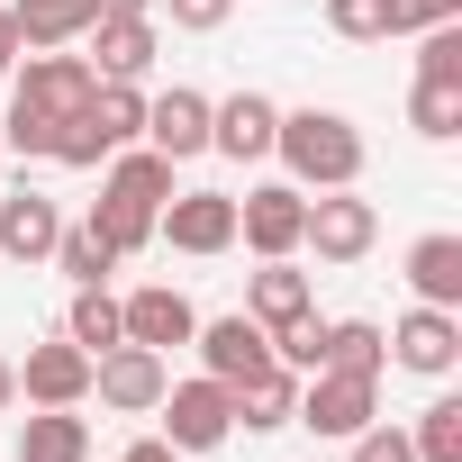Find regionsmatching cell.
<instances>
[{
  "mask_svg": "<svg viewBox=\"0 0 462 462\" xmlns=\"http://www.w3.org/2000/svg\"><path fill=\"white\" fill-rule=\"evenodd\" d=\"M55 263L73 273V291H100V282H109V273L127 263V254H118L109 236H100V226H91V217H82V226H64V236H55Z\"/></svg>",
  "mask_w": 462,
  "mask_h": 462,
  "instance_id": "cb8c5ba5",
  "label": "cell"
},
{
  "mask_svg": "<svg viewBox=\"0 0 462 462\" xmlns=\"http://www.w3.org/2000/svg\"><path fill=\"white\" fill-rule=\"evenodd\" d=\"M408 127L435 136V145L462 136V82H417V91H408Z\"/></svg>",
  "mask_w": 462,
  "mask_h": 462,
  "instance_id": "484cf974",
  "label": "cell"
},
{
  "mask_svg": "<svg viewBox=\"0 0 462 462\" xmlns=\"http://www.w3.org/2000/svg\"><path fill=\"white\" fill-rule=\"evenodd\" d=\"M417 82H462V28L453 19L417 28Z\"/></svg>",
  "mask_w": 462,
  "mask_h": 462,
  "instance_id": "83f0119b",
  "label": "cell"
},
{
  "mask_svg": "<svg viewBox=\"0 0 462 462\" xmlns=\"http://www.w3.org/2000/svg\"><path fill=\"white\" fill-rule=\"evenodd\" d=\"M163 10H172V28H190V37H217L236 0H163Z\"/></svg>",
  "mask_w": 462,
  "mask_h": 462,
  "instance_id": "4dcf8cb0",
  "label": "cell"
},
{
  "mask_svg": "<svg viewBox=\"0 0 462 462\" xmlns=\"http://www.w3.org/2000/svg\"><path fill=\"white\" fill-rule=\"evenodd\" d=\"M154 236L172 254H226V245H236V199H226V190H172L163 217H154Z\"/></svg>",
  "mask_w": 462,
  "mask_h": 462,
  "instance_id": "ba28073f",
  "label": "cell"
},
{
  "mask_svg": "<svg viewBox=\"0 0 462 462\" xmlns=\"http://www.w3.org/2000/svg\"><path fill=\"white\" fill-rule=\"evenodd\" d=\"M390 363H399V372H426V381H444V372L462 363V318L417 300V309L390 327Z\"/></svg>",
  "mask_w": 462,
  "mask_h": 462,
  "instance_id": "8fae6325",
  "label": "cell"
},
{
  "mask_svg": "<svg viewBox=\"0 0 462 462\" xmlns=\"http://www.w3.org/2000/svg\"><path fill=\"white\" fill-rule=\"evenodd\" d=\"M100 10H118V19H154V0H100Z\"/></svg>",
  "mask_w": 462,
  "mask_h": 462,
  "instance_id": "e575fe53",
  "label": "cell"
},
{
  "mask_svg": "<svg viewBox=\"0 0 462 462\" xmlns=\"http://www.w3.org/2000/svg\"><path fill=\"white\" fill-rule=\"evenodd\" d=\"M381 363H390V336H381L372 318H336L327 345H318V372H372V381H381Z\"/></svg>",
  "mask_w": 462,
  "mask_h": 462,
  "instance_id": "603a6c76",
  "label": "cell"
},
{
  "mask_svg": "<svg viewBox=\"0 0 462 462\" xmlns=\"http://www.w3.org/2000/svg\"><path fill=\"white\" fill-rule=\"evenodd\" d=\"M318 309V291H309V273H291V254H273L254 282H245V318L273 336V327H291V318H309Z\"/></svg>",
  "mask_w": 462,
  "mask_h": 462,
  "instance_id": "ac0fdd59",
  "label": "cell"
},
{
  "mask_svg": "<svg viewBox=\"0 0 462 462\" xmlns=\"http://www.w3.org/2000/svg\"><path fill=\"white\" fill-rule=\"evenodd\" d=\"M154 417H163V444L172 453H217L226 435H236V390L226 381H163V399H154Z\"/></svg>",
  "mask_w": 462,
  "mask_h": 462,
  "instance_id": "277c9868",
  "label": "cell"
},
{
  "mask_svg": "<svg viewBox=\"0 0 462 462\" xmlns=\"http://www.w3.org/2000/svg\"><path fill=\"white\" fill-rule=\"evenodd\" d=\"M145 145L154 154H172V163H190V154H208V100L199 91H163V100H145Z\"/></svg>",
  "mask_w": 462,
  "mask_h": 462,
  "instance_id": "e0dca14e",
  "label": "cell"
},
{
  "mask_svg": "<svg viewBox=\"0 0 462 462\" xmlns=\"http://www.w3.org/2000/svg\"><path fill=\"white\" fill-rule=\"evenodd\" d=\"M55 236H64V208L46 199V190H10V199H0V254H10V263H55Z\"/></svg>",
  "mask_w": 462,
  "mask_h": 462,
  "instance_id": "5bb4252c",
  "label": "cell"
},
{
  "mask_svg": "<svg viewBox=\"0 0 462 462\" xmlns=\"http://www.w3.org/2000/svg\"><path fill=\"white\" fill-rule=\"evenodd\" d=\"M408 444H417V462H462V399H435Z\"/></svg>",
  "mask_w": 462,
  "mask_h": 462,
  "instance_id": "4316f807",
  "label": "cell"
},
{
  "mask_svg": "<svg viewBox=\"0 0 462 462\" xmlns=\"http://www.w3.org/2000/svg\"><path fill=\"white\" fill-rule=\"evenodd\" d=\"M300 226H309V190L300 181H263L236 199V245H254L263 263L273 254H300Z\"/></svg>",
  "mask_w": 462,
  "mask_h": 462,
  "instance_id": "52a82bcc",
  "label": "cell"
},
{
  "mask_svg": "<svg viewBox=\"0 0 462 462\" xmlns=\"http://www.w3.org/2000/svg\"><path fill=\"white\" fill-rule=\"evenodd\" d=\"M300 245H318V263H363L381 245V208L354 199V190H318L309 199V226H300Z\"/></svg>",
  "mask_w": 462,
  "mask_h": 462,
  "instance_id": "8992f818",
  "label": "cell"
},
{
  "mask_svg": "<svg viewBox=\"0 0 462 462\" xmlns=\"http://www.w3.org/2000/svg\"><path fill=\"white\" fill-rule=\"evenodd\" d=\"M118 327H127V345H190V327H199V309L172 291V282H145V291H127L118 300Z\"/></svg>",
  "mask_w": 462,
  "mask_h": 462,
  "instance_id": "9a60e30c",
  "label": "cell"
},
{
  "mask_svg": "<svg viewBox=\"0 0 462 462\" xmlns=\"http://www.w3.org/2000/svg\"><path fill=\"white\" fill-rule=\"evenodd\" d=\"M163 354L154 345H109L100 363H91V390H100V408H118V417H154V399H163Z\"/></svg>",
  "mask_w": 462,
  "mask_h": 462,
  "instance_id": "30bf717a",
  "label": "cell"
},
{
  "mask_svg": "<svg viewBox=\"0 0 462 462\" xmlns=\"http://www.w3.org/2000/svg\"><path fill=\"white\" fill-rule=\"evenodd\" d=\"M19 399H28V408H82V399H91V354H82L73 336L28 345V363H19Z\"/></svg>",
  "mask_w": 462,
  "mask_h": 462,
  "instance_id": "7c38bea8",
  "label": "cell"
},
{
  "mask_svg": "<svg viewBox=\"0 0 462 462\" xmlns=\"http://www.w3.org/2000/svg\"><path fill=\"white\" fill-rule=\"evenodd\" d=\"M118 462H181V453H172V444H163V435H136V444H127V453H118Z\"/></svg>",
  "mask_w": 462,
  "mask_h": 462,
  "instance_id": "d6a6232c",
  "label": "cell"
},
{
  "mask_svg": "<svg viewBox=\"0 0 462 462\" xmlns=\"http://www.w3.org/2000/svg\"><path fill=\"white\" fill-rule=\"evenodd\" d=\"M273 154L291 163L300 190H354V181H363V127H354L345 109H282Z\"/></svg>",
  "mask_w": 462,
  "mask_h": 462,
  "instance_id": "3957f363",
  "label": "cell"
},
{
  "mask_svg": "<svg viewBox=\"0 0 462 462\" xmlns=\"http://www.w3.org/2000/svg\"><path fill=\"white\" fill-rule=\"evenodd\" d=\"M10 19H19V46L46 55V46H73L100 19V0H10Z\"/></svg>",
  "mask_w": 462,
  "mask_h": 462,
  "instance_id": "44dd1931",
  "label": "cell"
},
{
  "mask_svg": "<svg viewBox=\"0 0 462 462\" xmlns=\"http://www.w3.org/2000/svg\"><path fill=\"white\" fill-rule=\"evenodd\" d=\"M291 408H300V372H291V363H273V372H254V381L236 390V426H245V435L291 426Z\"/></svg>",
  "mask_w": 462,
  "mask_h": 462,
  "instance_id": "7402d4cb",
  "label": "cell"
},
{
  "mask_svg": "<svg viewBox=\"0 0 462 462\" xmlns=\"http://www.w3.org/2000/svg\"><path fill=\"white\" fill-rule=\"evenodd\" d=\"M408 291L426 300V309H462V236H417L408 245Z\"/></svg>",
  "mask_w": 462,
  "mask_h": 462,
  "instance_id": "d6986e66",
  "label": "cell"
},
{
  "mask_svg": "<svg viewBox=\"0 0 462 462\" xmlns=\"http://www.w3.org/2000/svg\"><path fill=\"white\" fill-rule=\"evenodd\" d=\"M82 37H91V73H100V82H136V73L154 64V19H118V10H100Z\"/></svg>",
  "mask_w": 462,
  "mask_h": 462,
  "instance_id": "2e32d148",
  "label": "cell"
},
{
  "mask_svg": "<svg viewBox=\"0 0 462 462\" xmlns=\"http://www.w3.org/2000/svg\"><path fill=\"white\" fill-rule=\"evenodd\" d=\"M100 91V73H91V55H64V46H46V55H19V82H10V145L19 154H55V127L82 109Z\"/></svg>",
  "mask_w": 462,
  "mask_h": 462,
  "instance_id": "6da1fadb",
  "label": "cell"
},
{
  "mask_svg": "<svg viewBox=\"0 0 462 462\" xmlns=\"http://www.w3.org/2000/svg\"><path fill=\"white\" fill-rule=\"evenodd\" d=\"M273 136H282V109H273L263 91L208 100V154H226V163H263V154H273Z\"/></svg>",
  "mask_w": 462,
  "mask_h": 462,
  "instance_id": "4fadbf2b",
  "label": "cell"
},
{
  "mask_svg": "<svg viewBox=\"0 0 462 462\" xmlns=\"http://www.w3.org/2000/svg\"><path fill=\"white\" fill-rule=\"evenodd\" d=\"M19 462H91V417H73V408H28V417H19Z\"/></svg>",
  "mask_w": 462,
  "mask_h": 462,
  "instance_id": "ffe728a7",
  "label": "cell"
},
{
  "mask_svg": "<svg viewBox=\"0 0 462 462\" xmlns=\"http://www.w3.org/2000/svg\"><path fill=\"white\" fill-rule=\"evenodd\" d=\"M10 408H19V363L0 354V417H10Z\"/></svg>",
  "mask_w": 462,
  "mask_h": 462,
  "instance_id": "836d02e7",
  "label": "cell"
},
{
  "mask_svg": "<svg viewBox=\"0 0 462 462\" xmlns=\"http://www.w3.org/2000/svg\"><path fill=\"white\" fill-rule=\"evenodd\" d=\"M163 199H172V154H154V145H118V154H109V181H100L91 226H100L118 254H136V245H154Z\"/></svg>",
  "mask_w": 462,
  "mask_h": 462,
  "instance_id": "7a4b0ae2",
  "label": "cell"
},
{
  "mask_svg": "<svg viewBox=\"0 0 462 462\" xmlns=\"http://www.w3.org/2000/svg\"><path fill=\"white\" fill-rule=\"evenodd\" d=\"M381 417V381L372 372H309L300 381V408H291V426H309V435H363Z\"/></svg>",
  "mask_w": 462,
  "mask_h": 462,
  "instance_id": "5b68a950",
  "label": "cell"
},
{
  "mask_svg": "<svg viewBox=\"0 0 462 462\" xmlns=\"http://www.w3.org/2000/svg\"><path fill=\"white\" fill-rule=\"evenodd\" d=\"M19 55H28V46H19V19H10V10H0V82H10V73H19Z\"/></svg>",
  "mask_w": 462,
  "mask_h": 462,
  "instance_id": "1f68e13d",
  "label": "cell"
},
{
  "mask_svg": "<svg viewBox=\"0 0 462 462\" xmlns=\"http://www.w3.org/2000/svg\"><path fill=\"white\" fill-rule=\"evenodd\" d=\"M327 28L354 37V46H381L390 37V0H327Z\"/></svg>",
  "mask_w": 462,
  "mask_h": 462,
  "instance_id": "f1b7e54d",
  "label": "cell"
},
{
  "mask_svg": "<svg viewBox=\"0 0 462 462\" xmlns=\"http://www.w3.org/2000/svg\"><path fill=\"white\" fill-rule=\"evenodd\" d=\"M345 444H354L345 462H417V444H408V426H381V417H372L363 435H345Z\"/></svg>",
  "mask_w": 462,
  "mask_h": 462,
  "instance_id": "f546056e",
  "label": "cell"
},
{
  "mask_svg": "<svg viewBox=\"0 0 462 462\" xmlns=\"http://www.w3.org/2000/svg\"><path fill=\"white\" fill-rule=\"evenodd\" d=\"M190 345H199V363H208V381H226V390H245L254 372H273L282 354H273V336L236 309V318H208V327H190Z\"/></svg>",
  "mask_w": 462,
  "mask_h": 462,
  "instance_id": "9c48e42d",
  "label": "cell"
},
{
  "mask_svg": "<svg viewBox=\"0 0 462 462\" xmlns=\"http://www.w3.org/2000/svg\"><path fill=\"white\" fill-rule=\"evenodd\" d=\"M64 336H73V345H82L91 363H100L109 345H127V327H118V300H109V282H100V291H73V309H64Z\"/></svg>",
  "mask_w": 462,
  "mask_h": 462,
  "instance_id": "d4e9b609",
  "label": "cell"
}]
</instances>
